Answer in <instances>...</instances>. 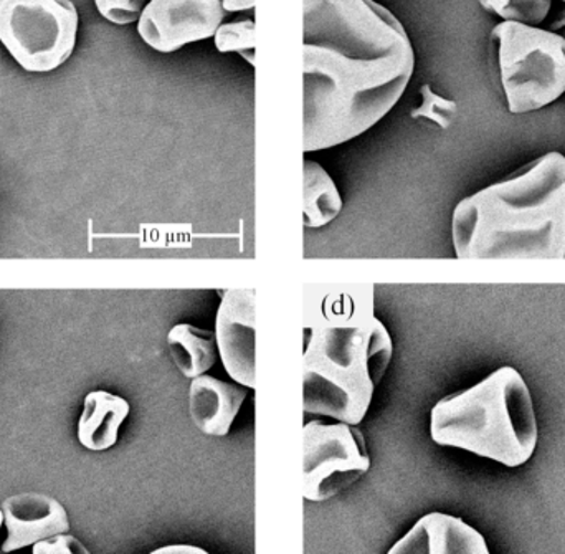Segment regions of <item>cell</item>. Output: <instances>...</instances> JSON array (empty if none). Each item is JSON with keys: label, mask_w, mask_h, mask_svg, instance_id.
I'll use <instances>...</instances> for the list:
<instances>
[{"label": "cell", "mask_w": 565, "mask_h": 554, "mask_svg": "<svg viewBox=\"0 0 565 554\" xmlns=\"http://www.w3.org/2000/svg\"><path fill=\"white\" fill-rule=\"evenodd\" d=\"M414 72L411 36L387 7L302 0V151H324L374 128Z\"/></svg>", "instance_id": "cell-1"}, {"label": "cell", "mask_w": 565, "mask_h": 554, "mask_svg": "<svg viewBox=\"0 0 565 554\" xmlns=\"http://www.w3.org/2000/svg\"><path fill=\"white\" fill-rule=\"evenodd\" d=\"M374 285H306L302 411L359 426L391 366L394 343L375 317Z\"/></svg>", "instance_id": "cell-2"}, {"label": "cell", "mask_w": 565, "mask_h": 554, "mask_svg": "<svg viewBox=\"0 0 565 554\" xmlns=\"http://www.w3.org/2000/svg\"><path fill=\"white\" fill-rule=\"evenodd\" d=\"M451 242L460 260H565L563 152H547L461 199Z\"/></svg>", "instance_id": "cell-3"}, {"label": "cell", "mask_w": 565, "mask_h": 554, "mask_svg": "<svg viewBox=\"0 0 565 554\" xmlns=\"http://www.w3.org/2000/svg\"><path fill=\"white\" fill-rule=\"evenodd\" d=\"M430 439L508 469L526 466L540 444L533 394L513 366L438 401L430 413Z\"/></svg>", "instance_id": "cell-4"}, {"label": "cell", "mask_w": 565, "mask_h": 554, "mask_svg": "<svg viewBox=\"0 0 565 554\" xmlns=\"http://www.w3.org/2000/svg\"><path fill=\"white\" fill-rule=\"evenodd\" d=\"M491 62L511 115L540 111L565 93V36L543 26L500 22L490 33Z\"/></svg>", "instance_id": "cell-5"}, {"label": "cell", "mask_w": 565, "mask_h": 554, "mask_svg": "<svg viewBox=\"0 0 565 554\" xmlns=\"http://www.w3.org/2000/svg\"><path fill=\"white\" fill-rule=\"evenodd\" d=\"M72 0H0V43L20 68L50 73L68 62L78 40Z\"/></svg>", "instance_id": "cell-6"}, {"label": "cell", "mask_w": 565, "mask_h": 554, "mask_svg": "<svg viewBox=\"0 0 565 554\" xmlns=\"http://www.w3.org/2000/svg\"><path fill=\"white\" fill-rule=\"evenodd\" d=\"M371 456L364 434L351 424L309 420L302 426V499L324 503L364 479Z\"/></svg>", "instance_id": "cell-7"}, {"label": "cell", "mask_w": 565, "mask_h": 554, "mask_svg": "<svg viewBox=\"0 0 565 554\" xmlns=\"http://www.w3.org/2000/svg\"><path fill=\"white\" fill-rule=\"evenodd\" d=\"M225 15L222 0H149L138 33L156 52L174 53L189 43L212 39Z\"/></svg>", "instance_id": "cell-8"}, {"label": "cell", "mask_w": 565, "mask_h": 554, "mask_svg": "<svg viewBox=\"0 0 565 554\" xmlns=\"http://www.w3.org/2000/svg\"><path fill=\"white\" fill-rule=\"evenodd\" d=\"M255 290H225L215 317L218 358L234 383L255 390Z\"/></svg>", "instance_id": "cell-9"}, {"label": "cell", "mask_w": 565, "mask_h": 554, "mask_svg": "<svg viewBox=\"0 0 565 554\" xmlns=\"http://www.w3.org/2000/svg\"><path fill=\"white\" fill-rule=\"evenodd\" d=\"M2 513L7 530L2 552L6 554L70 532L68 512L46 493L25 492L9 497L3 500Z\"/></svg>", "instance_id": "cell-10"}, {"label": "cell", "mask_w": 565, "mask_h": 554, "mask_svg": "<svg viewBox=\"0 0 565 554\" xmlns=\"http://www.w3.org/2000/svg\"><path fill=\"white\" fill-rule=\"evenodd\" d=\"M387 554H491L487 539L460 516L431 512L394 543Z\"/></svg>", "instance_id": "cell-11"}, {"label": "cell", "mask_w": 565, "mask_h": 554, "mask_svg": "<svg viewBox=\"0 0 565 554\" xmlns=\"http://www.w3.org/2000/svg\"><path fill=\"white\" fill-rule=\"evenodd\" d=\"M247 397V387L204 374L189 386V417L204 436L225 437Z\"/></svg>", "instance_id": "cell-12"}, {"label": "cell", "mask_w": 565, "mask_h": 554, "mask_svg": "<svg viewBox=\"0 0 565 554\" xmlns=\"http://www.w3.org/2000/svg\"><path fill=\"white\" fill-rule=\"evenodd\" d=\"M129 414L131 406L125 397L102 390L86 394L76 427L79 446L92 452L111 449L118 444L119 429Z\"/></svg>", "instance_id": "cell-13"}, {"label": "cell", "mask_w": 565, "mask_h": 554, "mask_svg": "<svg viewBox=\"0 0 565 554\" xmlns=\"http://www.w3.org/2000/svg\"><path fill=\"white\" fill-rule=\"evenodd\" d=\"M168 347L172 363L188 380L207 374L218 356L215 333L191 323L174 324L168 333Z\"/></svg>", "instance_id": "cell-14"}, {"label": "cell", "mask_w": 565, "mask_h": 554, "mask_svg": "<svg viewBox=\"0 0 565 554\" xmlns=\"http://www.w3.org/2000/svg\"><path fill=\"white\" fill-rule=\"evenodd\" d=\"M338 185L319 162H302V224L306 228H321L331 224L342 212Z\"/></svg>", "instance_id": "cell-15"}, {"label": "cell", "mask_w": 565, "mask_h": 554, "mask_svg": "<svg viewBox=\"0 0 565 554\" xmlns=\"http://www.w3.org/2000/svg\"><path fill=\"white\" fill-rule=\"evenodd\" d=\"M487 12L500 17L501 22L541 26L553 10L554 0H478Z\"/></svg>", "instance_id": "cell-16"}, {"label": "cell", "mask_w": 565, "mask_h": 554, "mask_svg": "<svg viewBox=\"0 0 565 554\" xmlns=\"http://www.w3.org/2000/svg\"><path fill=\"white\" fill-rule=\"evenodd\" d=\"M215 49L221 53H237L255 65V22L254 19L222 23L214 35Z\"/></svg>", "instance_id": "cell-17"}, {"label": "cell", "mask_w": 565, "mask_h": 554, "mask_svg": "<svg viewBox=\"0 0 565 554\" xmlns=\"http://www.w3.org/2000/svg\"><path fill=\"white\" fill-rule=\"evenodd\" d=\"M422 105L411 113L414 119H428L440 126L441 129H448L454 125L457 118L458 106L454 99L445 98L434 92L430 85H424L420 88Z\"/></svg>", "instance_id": "cell-18"}, {"label": "cell", "mask_w": 565, "mask_h": 554, "mask_svg": "<svg viewBox=\"0 0 565 554\" xmlns=\"http://www.w3.org/2000/svg\"><path fill=\"white\" fill-rule=\"evenodd\" d=\"M148 3L149 0H95L99 15L119 26L139 22Z\"/></svg>", "instance_id": "cell-19"}, {"label": "cell", "mask_w": 565, "mask_h": 554, "mask_svg": "<svg viewBox=\"0 0 565 554\" xmlns=\"http://www.w3.org/2000/svg\"><path fill=\"white\" fill-rule=\"evenodd\" d=\"M32 554H92L78 539L68 533L52 536L32 546Z\"/></svg>", "instance_id": "cell-20"}, {"label": "cell", "mask_w": 565, "mask_h": 554, "mask_svg": "<svg viewBox=\"0 0 565 554\" xmlns=\"http://www.w3.org/2000/svg\"><path fill=\"white\" fill-rule=\"evenodd\" d=\"M149 554H211L201 546L188 545V543H174V545L161 546Z\"/></svg>", "instance_id": "cell-21"}, {"label": "cell", "mask_w": 565, "mask_h": 554, "mask_svg": "<svg viewBox=\"0 0 565 554\" xmlns=\"http://www.w3.org/2000/svg\"><path fill=\"white\" fill-rule=\"evenodd\" d=\"M225 13L247 12L255 9V0H222Z\"/></svg>", "instance_id": "cell-22"}, {"label": "cell", "mask_w": 565, "mask_h": 554, "mask_svg": "<svg viewBox=\"0 0 565 554\" xmlns=\"http://www.w3.org/2000/svg\"><path fill=\"white\" fill-rule=\"evenodd\" d=\"M2 526H3V513H2V509H0V530H2Z\"/></svg>", "instance_id": "cell-23"}, {"label": "cell", "mask_w": 565, "mask_h": 554, "mask_svg": "<svg viewBox=\"0 0 565 554\" xmlns=\"http://www.w3.org/2000/svg\"><path fill=\"white\" fill-rule=\"evenodd\" d=\"M559 2H564L565 3V0H559Z\"/></svg>", "instance_id": "cell-24"}]
</instances>
